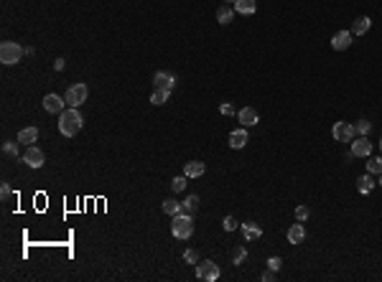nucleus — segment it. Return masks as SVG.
<instances>
[{
    "mask_svg": "<svg viewBox=\"0 0 382 282\" xmlns=\"http://www.w3.org/2000/svg\"><path fill=\"white\" fill-rule=\"evenodd\" d=\"M54 69L61 71V69H64V59H56V61H54Z\"/></svg>",
    "mask_w": 382,
    "mask_h": 282,
    "instance_id": "nucleus-37",
    "label": "nucleus"
},
{
    "mask_svg": "<svg viewBox=\"0 0 382 282\" xmlns=\"http://www.w3.org/2000/svg\"><path fill=\"white\" fill-rule=\"evenodd\" d=\"M219 112H222V115H224V117H232V115H234V107H232L229 102H224V105L219 107Z\"/></svg>",
    "mask_w": 382,
    "mask_h": 282,
    "instance_id": "nucleus-34",
    "label": "nucleus"
},
{
    "mask_svg": "<svg viewBox=\"0 0 382 282\" xmlns=\"http://www.w3.org/2000/svg\"><path fill=\"white\" fill-rule=\"evenodd\" d=\"M245 259H247V249H245V247H234V252H232V262H234V264H242Z\"/></svg>",
    "mask_w": 382,
    "mask_h": 282,
    "instance_id": "nucleus-27",
    "label": "nucleus"
},
{
    "mask_svg": "<svg viewBox=\"0 0 382 282\" xmlns=\"http://www.w3.org/2000/svg\"><path fill=\"white\" fill-rule=\"evenodd\" d=\"M204 171H207V165L201 163V160H189L186 168H184V176L186 178H201V176H204Z\"/></svg>",
    "mask_w": 382,
    "mask_h": 282,
    "instance_id": "nucleus-16",
    "label": "nucleus"
},
{
    "mask_svg": "<svg viewBox=\"0 0 382 282\" xmlns=\"http://www.w3.org/2000/svg\"><path fill=\"white\" fill-rule=\"evenodd\" d=\"M23 56H26V49L20 46L18 41H3V43H0V61H3V64H8V66L18 64Z\"/></svg>",
    "mask_w": 382,
    "mask_h": 282,
    "instance_id": "nucleus-3",
    "label": "nucleus"
},
{
    "mask_svg": "<svg viewBox=\"0 0 382 282\" xmlns=\"http://www.w3.org/2000/svg\"><path fill=\"white\" fill-rule=\"evenodd\" d=\"M260 280H263V282H273V280H275V272H273V269H270V267H267V269H265V272L260 275Z\"/></svg>",
    "mask_w": 382,
    "mask_h": 282,
    "instance_id": "nucleus-35",
    "label": "nucleus"
},
{
    "mask_svg": "<svg viewBox=\"0 0 382 282\" xmlns=\"http://www.w3.org/2000/svg\"><path fill=\"white\" fill-rule=\"evenodd\" d=\"M82 125H84V117L79 115V107H66L59 115V132L64 138H74L82 130Z\"/></svg>",
    "mask_w": 382,
    "mask_h": 282,
    "instance_id": "nucleus-1",
    "label": "nucleus"
},
{
    "mask_svg": "<svg viewBox=\"0 0 382 282\" xmlns=\"http://www.w3.org/2000/svg\"><path fill=\"white\" fill-rule=\"evenodd\" d=\"M219 275H222V269H219V264L211 262V259H204V262L196 264V277L204 280V282H217Z\"/></svg>",
    "mask_w": 382,
    "mask_h": 282,
    "instance_id": "nucleus-5",
    "label": "nucleus"
},
{
    "mask_svg": "<svg viewBox=\"0 0 382 282\" xmlns=\"http://www.w3.org/2000/svg\"><path fill=\"white\" fill-rule=\"evenodd\" d=\"M153 84H155V89H166V92H171V89L176 87V76L168 74V71H155Z\"/></svg>",
    "mask_w": 382,
    "mask_h": 282,
    "instance_id": "nucleus-11",
    "label": "nucleus"
},
{
    "mask_svg": "<svg viewBox=\"0 0 382 282\" xmlns=\"http://www.w3.org/2000/svg\"><path fill=\"white\" fill-rule=\"evenodd\" d=\"M87 94H89L87 84H82V82L72 84L69 89H66V94H64L66 107H79V105H84V102H87Z\"/></svg>",
    "mask_w": 382,
    "mask_h": 282,
    "instance_id": "nucleus-4",
    "label": "nucleus"
},
{
    "mask_svg": "<svg viewBox=\"0 0 382 282\" xmlns=\"http://www.w3.org/2000/svg\"><path fill=\"white\" fill-rule=\"evenodd\" d=\"M369 26H372V20H369L367 16L357 18L354 23H352V36H364V33L369 31Z\"/></svg>",
    "mask_w": 382,
    "mask_h": 282,
    "instance_id": "nucleus-18",
    "label": "nucleus"
},
{
    "mask_svg": "<svg viewBox=\"0 0 382 282\" xmlns=\"http://www.w3.org/2000/svg\"><path fill=\"white\" fill-rule=\"evenodd\" d=\"M222 227H224V231H234L240 227V221L234 219V216H224V221H222Z\"/></svg>",
    "mask_w": 382,
    "mask_h": 282,
    "instance_id": "nucleus-30",
    "label": "nucleus"
},
{
    "mask_svg": "<svg viewBox=\"0 0 382 282\" xmlns=\"http://www.w3.org/2000/svg\"><path fill=\"white\" fill-rule=\"evenodd\" d=\"M234 13H237L234 8H229V5H219V10H217V20H219L222 26H227V23H232Z\"/></svg>",
    "mask_w": 382,
    "mask_h": 282,
    "instance_id": "nucleus-21",
    "label": "nucleus"
},
{
    "mask_svg": "<svg viewBox=\"0 0 382 282\" xmlns=\"http://www.w3.org/2000/svg\"><path fill=\"white\" fill-rule=\"evenodd\" d=\"M43 109L51 112V115H61L66 109V99H61L59 94H46L43 97Z\"/></svg>",
    "mask_w": 382,
    "mask_h": 282,
    "instance_id": "nucleus-8",
    "label": "nucleus"
},
{
    "mask_svg": "<svg viewBox=\"0 0 382 282\" xmlns=\"http://www.w3.org/2000/svg\"><path fill=\"white\" fill-rule=\"evenodd\" d=\"M367 173H372V176L382 173V158H369V160H367Z\"/></svg>",
    "mask_w": 382,
    "mask_h": 282,
    "instance_id": "nucleus-25",
    "label": "nucleus"
},
{
    "mask_svg": "<svg viewBox=\"0 0 382 282\" xmlns=\"http://www.w3.org/2000/svg\"><path fill=\"white\" fill-rule=\"evenodd\" d=\"M23 163L28 168H43V163H46V155H43L41 148H36V145H28V150L23 153Z\"/></svg>",
    "mask_w": 382,
    "mask_h": 282,
    "instance_id": "nucleus-7",
    "label": "nucleus"
},
{
    "mask_svg": "<svg viewBox=\"0 0 382 282\" xmlns=\"http://www.w3.org/2000/svg\"><path fill=\"white\" fill-rule=\"evenodd\" d=\"M267 267H270L273 272H278V269L283 267V259H280V257H270V259H267Z\"/></svg>",
    "mask_w": 382,
    "mask_h": 282,
    "instance_id": "nucleus-33",
    "label": "nucleus"
},
{
    "mask_svg": "<svg viewBox=\"0 0 382 282\" xmlns=\"http://www.w3.org/2000/svg\"><path fill=\"white\" fill-rule=\"evenodd\" d=\"M237 117H240V122H242L245 127H252V125H257V122H260L255 107H242V109L237 112Z\"/></svg>",
    "mask_w": 382,
    "mask_h": 282,
    "instance_id": "nucleus-13",
    "label": "nucleus"
},
{
    "mask_svg": "<svg viewBox=\"0 0 382 282\" xmlns=\"http://www.w3.org/2000/svg\"><path fill=\"white\" fill-rule=\"evenodd\" d=\"M163 211L168 213V216H176V213L184 211V206L178 204V201H173V198H166V201H163Z\"/></svg>",
    "mask_w": 382,
    "mask_h": 282,
    "instance_id": "nucleus-22",
    "label": "nucleus"
},
{
    "mask_svg": "<svg viewBox=\"0 0 382 282\" xmlns=\"http://www.w3.org/2000/svg\"><path fill=\"white\" fill-rule=\"evenodd\" d=\"M0 196H3V198H8V196H10V186H8V183L0 186Z\"/></svg>",
    "mask_w": 382,
    "mask_h": 282,
    "instance_id": "nucleus-36",
    "label": "nucleus"
},
{
    "mask_svg": "<svg viewBox=\"0 0 382 282\" xmlns=\"http://www.w3.org/2000/svg\"><path fill=\"white\" fill-rule=\"evenodd\" d=\"M377 183H380V186H382V173H380V180H377Z\"/></svg>",
    "mask_w": 382,
    "mask_h": 282,
    "instance_id": "nucleus-38",
    "label": "nucleus"
},
{
    "mask_svg": "<svg viewBox=\"0 0 382 282\" xmlns=\"http://www.w3.org/2000/svg\"><path fill=\"white\" fill-rule=\"evenodd\" d=\"M240 229H242V234H245V239H247V242L260 239V236H263L260 224H255V221H245V224H240Z\"/></svg>",
    "mask_w": 382,
    "mask_h": 282,
    "instance_id": "nucleus-14",
    "label": "nucleus"
},
{
    "mask_svg": "<svg viewBox=\"0 0 382 282\" xmlns=\"http://www.w3.org/2000/svg\"><path fill=\"white\" fill-rule=\"evenodd\" d=\"M3 153H5V155H13V158H18V142H13V140H5V142H3Z\"/></svg>",
    "mask_w": 382,
    "mask_h": 282,
    "instance_id": "nucleus-29",
    "label": "nucleus"
},
{
    "mask_svg": "<svg viewBox=\"0 0 382 282\" xmlns=\"http://www.w3.org/2000/svg\"><path fill=\"white\" fill-rule=\"evenodd\" d=\"M38 138V127H23L18 132V142H23V145H33Z\"/></svg>",
    "mask_w": 382,
    "mask_h": 282,
    "instance_id": "nucleus-20",
    "label": "nucleus"
},
{
    "mask_svg": "<svg viewBox=\"0 0 382 282\" xmlns=\"http://www.w3.org/2000/svg\"><path fill=\"white\" fill-rule=\"evenodd\" d=\"M247 140H250V135H247V130H245V127L232 130V132H229V148H232V150H242L245 145H247Z\"/></svg>",
    "mask_w": 382,
    "mask_h": 282,
    "instance_id": "nucleus-12",
    "label": "nucleus"
},
{
    "mask_svg": "<svg viewBox=\"0 0 382 282\" xmlns=\"http://www.w3.org/2000/svg\"><path fill=\"white\" fill-rule=\"evenodd\" d=\"M303 239H306V227H303V221H298L288 229V242L290 244H303Z\"/></svg>",
    "mask_w": 382,
    "mask_h": 282,
    "instance_id": "nucleus-15",
    "label": "nucleus"
},
{
    "mask_svg": "<svg viewBox=\"0 0 382 282\" xmlns=\"http://www.w3.org/2000/svg\"><path fill=\"white\" fill-rule=\"evenodd\" d=\"M352 31H336L334 36H331V49L334 51H346L352 46Z\"/></svg>",
    "mask_w": 382,
    "mask_h": 282,
    "instance_id": "nucleus-9",
    "label": "nucleus"
},
{
    "mask_svg": "<svg viewBox=\"0 0 382 282\" xmlns=\"http://www.w3.org/2000/svg\"><path fill=\"white\" fill-rule=\"evenodd\" d=\"M234 10H237L240 16H252L257 5H255V0H234Z\"/></svg>",
    "mask_w": 382,
    "mask_h": 282,
    "instance_id": "nucleus-19",
    "label": "nucleus"
},
{
    "mask_svg": "<svg viewBox=\"0 0 382 282\" xmlns=\"http://www.w3.org/2000/svg\"><path fill=\"white\" fill-rule=\"evenodd\" d=\"M171 188L176 191V194H181V191H186V176H176L171 180Z\"/></svg>",
    "mask_w": 382,
    "mask_h": 282,
    "instance_id": "nucleus-28",
    "label": "nucleus"
},
{
    "mask_svg": "<svg viewBox=\"0 0 382 282\" xmlns=\"http://www.w3.org/2000/svg\"><path fill=\"white\" fill-rule=\"evenodd\" d=\"M184 259H186L189 264H199V254H196L194 249H186V252H184Z\"/></svg>",
    "mask_w": 382,
    "mask_h": 282,
    "instance_id": "nucleus-32",
    "label": "nucleus"
},
{
    "mask_svg": "<svg viewBox=\"0 0 382 282\" xmlns=\"http://www.w3.org/2000/svg\"><path fill=\"white\" fill-rule=\"evenodd\" d=\"M308 216H311V209H308V206H303V204H301V206L296 209V219H298V221H306Z\"/></svg>",
    "mask_w": 382,
    "mask_h": 282,
    "instance_id": "nucleus-31",
    "label": "nucleus"
},
{
    "mask_svg": "<svg viewBox=\"0 0 382 282\" xmlns=\"http://www.w3.org/2000/svg\"><path fill=\"white\" fill-rule=\"evenodd\" d=\"M380 148H382V140H380Z\"/></svg>",
    "mask_w": 382,
    "mask_h": 282,
    "instance_id": "nucleus-39",
    "label": "nucleus"
},
{
    "mask_svg": "<svg viewBox=\"0 0 382 282\" xmlns=\"http://www.w3.org/2000/svg\"><path fill=\"white\" fill-rule=\"evenodd\" d=\"M375 186H377V183L372 180V173H367V176H359V178H357V191H359L362 196L372 194V188H375Z\"/></svg>",
    "mask_w": 382,
    "mask_h": 282,
    "instance_id": "nucleus-17",
    "label": "nucleus"
},
{
    "mask_svg": "<svg viewBox=\"0 0 382 282\" xmlns=\"http://www.w3.org/2000/svg\"><path fill=\"white\" fill-rule=\"evenodd\" d=\"M331 135L336 142H352L357 132H354V125H349V122H336L331 127Z\"/></svg>",
    "mask_w": 382,
    "mask_h": 282,
    "instance_id": "nucleus-6",
    "label": "nucleus"
},
{
    "mask_svg": "<svg viewBox=\"0 0 382 282\" xmlns=\"http://www.w3.org/2000/svg\"><path fill=\"white\" fill-rule=\"evenodd\" d=\"M354 132L359 135V138H367V135L372 132V122H367V120H359L357 125H354Z\"/></svg>",
    "mask_w": 382,
    "mask_h": 282,
    "instance_id": "nucleus-24",
    "label": "nucleus"
},
{
    "mask_svg": "<svg viewBox=\"0 0 382 282\" xmlns=\"http://www.w3.org/2000/svg\"><path fill=\"white\" fill-rule=\"evenodd\" d=\"M181 206H184V211H181V213H194V211L199 209V196H189Z\"/></svg>",
    "mask_w": 382,
    "mask_h": 282,
    "instance_id": "nucleus-26",
    "label": "nucleus"
},
{
    "mask_svg": "<svg viewBox=\"0 0 382 282\" xmlns=\"http://www.w3.org/2000/svg\"><path fill=\"white\" fill-rule=\"evenodd\" d=\"M369 153H372V142H369L367 138H357L352 140V155L354 158H369Z\"/></svg>",
    "mask_w": 382,
    "mask_h": 282,
    "instance_id": "nucleus-10",
    "label": "nucleus"
},
{
    "mask_svg": "<svg viewBox=\"0 0 382 282\" xmlns=\"http://www.w3.org/2000/svg\"><path fill=\"white\" fill-rule=\"evenodd\" d=\"M168 94L171 92H166V89H153V94H151V105H166L168 102Z\"/></svg>",
    "mask_w": 382,
    "mask_h": 282,
    "instance_id": "nucleus-23",
    "label": "nucleus"
},
{
    "mask_svg": "<svg viewBox=\"0 0 382 282\" xmlns=\"http://www.w3.org/2000/svg\"><path fill=\"white\" fill-rule=\"evenodd\" d=\"M171 234L176 239H189V236L194 234V219H191V213H176L173 221H171Z\"/></svg>",
    "mask_w": 382,
    "mask_h": 282,
    "instance_id": "nucleus-2",
    "label": "nucleus"
}]
</instances>
